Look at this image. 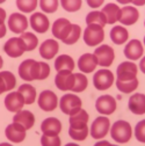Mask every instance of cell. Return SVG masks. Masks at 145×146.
Listing matches in <instances>:
<instances>
[{"label": "cell", "mask_w": 145, "mask_h": 146, "mask_svg": "<svg viewBox=\"0 0 145 146\" xmlns=\"http://www.w3.org/2000/svg\"><path fill=\"white\" fill-rule=\"evenodd\" d=\"M110 136L116 143H120V144L128 143L132 136L131 125L123 119L116 121L110 129Z\"/></svg>", "instance_id": "1"}, {"label": "cell", "mask_w": 145, "mask_h": 146, "mask_svg": "<svg viewBox=\"0 0 145 146\" xmlns=\"http://www.w3.org/2000/svg\"><path fill=\"white\" fill-rule=\"evenodd\" d=\"M19 76L25 81L39 80L40 76V62L35 59H26L19 66Z\"/></svg>", "instance_id": "2"}, {"label": "cell", "mask_w": 145, "mask_h": 146, "mask_svg": "<svg viewBox=\"0 0 145 146\" xmlns=\"http://www.w3.org/2000/svg\"><path fill=\"white\" fill-rule=\"evenodd\" d=\"M81 106H82L81 99L78 95L71 94V93L63 95L61 101H59L61 110L64 114L69 115V116H72V115H74L76 113H78L81 109Z\"/></svg>", "instance_id": "3"}, {"label": "cell", "mask_w": 145, "mask_h": 146, "mask_svg": "<svg viewBox=\"0 0 145 146\" xmlns=\"http://www.w3.org/2000/svg\"><path fill=\"white\" fill-rule=\"evenodd\" d=\"M104 38L103 28L98 25H87L84 31V41L88 46H95Z\"/></svg>", "instance_id": "4"}, {"label": "cell", "mask_w": 145, "mask_h": 146, "mask_svg": "<svg viewBox=\"0 0 145 146\" xmlns=\"http://www.w3.org/2000/svg\"><path fill=\"white\" fill-rule=\"evenodd\" d=\"M114 79L115 78L112 71L107 68L99 70L93 77V85L98 90H106L112 87V85L114 84Z\"/></svg>", "instance_id": "5"}, {"label": "cell", "mask_w": 145, "mask_h": 146, "mask_svg": "<svg viewBox=\"0 0 145 146\" xmlns=\"http://www.w3.org/2000/svg\"><path fill=\"white\" fill-rule=\"evenodd\" d=\"M110 129V121L104 116H100L94 119L90 125V136L94 139L104 138Z\"/></svg>", "instance_id": "6"}, {"label": "cell", "mask_w": 145, "mask_h": 146, "mask_svg": "<svg viewBox=\"0 0 145 146\" xmlns=\"http://www.w3.org/2000/svg\"><path fill=\"white\" fill-rule=\"evenodd\" d=\"M94 56L98 59V65H101L103 67H108L113 64L114 58H115V53H114V49L112 46L103 44V45H100L95 49Z\"/></svg>", "instance_id": "7"}, {"label": "cell", "mask_w": 145, "mask_h": 146, "mask_svg": "<svg viewBox=\"0 0 145 146\" xmlns=\"http://www.w3.org/2000/svg\"><path fill=\"white\" fill-rule=\"evenodd\" d=\"M4 51L11 58H17L26 52V44L20 37H12L5 43Z\"/></svg>", "instance_id": "8"}, {"label": "cell", "mask_w": 145, "mask_h": 146, "mask_svg": "<svg viewBox=\"0 0 145 146\" xmlns=\"http://www.w3.org/2000/svg\"><path fill=\"white\" fill-rule=\"evenodd\" d=\"M116 108V100L112 95H101L95 101V109L102 115H112Z\"/></svg>", "instance_id": "9"}, {"label": "cell", "mask_w": 145, "mask_h": 146, "mask_svg": "<svg viewBox=\"0 0 145 146\" xmlns=\"http://www.w3.org/2000/svg\"><path fill=\"white\" fill-rule=\"evenodd\" d=\"M117 80L129 81L137 78V66L132 62H123L117 67Z\"/></svg>", "instance_id": "10"}, {"label": "cell", "mask_w": 145, "mask_h": 146, "mask_svg": "<svg viewBox=\"0 0 145 146\" xmlns=\"http://www.w3.org/2000/svg\"><path fill=\"white\" fill-rule=\"evenodd\" d=\"M39 107L44 111H52L58 106V98L51 90H43L39 96Z\"/></svg>", "instance_id": "11"}, {"label": "cell", "mask_w": 145, "mask_h": 146, "mask_svg": "<svg viewBox=\"0 0 145 146\" xmlns=\"http://www.w3.org/2000/svg\"><path fill=\"white\" fill-rule=\"evenodd\" d=\"M27 130L25 127L19 124V123H11L9 125H7L6 130H5V135H6V138L8 140H11L12 143H21L25 140L26 136H27Z\"/></svg>", "instance_id": "12"}, {"label": "cell", "mask_w": 145, "mask_h": 146, "mask_svg": "<svg viewBox=\"0 0 145 146\" xmlns=\"http://www.w3.org/2000/svg\"><path fill=\"white\" fill-rule=\"evenodd\" d=\"M55 84L58 89L63 90V92H67L71 90L74 84V73H72L71 71H58L55 78Z\"/></svg>", "instance_id": "13"}, {"label": "cell", "mask_w": 145, "mask_h": 146, "mask_svg": "<svg viewBox=\"0 0 145 146\" xmlns=\"http://www.w3.org/2000/svg\"><path fill=\"white\" fill-rule=\"evenodd\" d=\"M71 29H72V23L65 17H61V19H57L52 25V35L56 38L64 41L69 36Z\"/></svg>", "instance_id": "14"}, {"label": "cell", "mask_w": 145, "mask_h": 146, "mask_svg": "<svg viewBox=\"0 0 145 146\" xmlns=\"http://www.w3.org/2000/svg\"><path fill=\"white\" fill-rule=\"evenodd\" d=\"M41 130L44 136L56 137L62 131V123L56 117H48L41 124Z\"/></svg>", "instance_id": "15"}, {"label": "cell", "mask_w": 145, "mask_h": 146, "mask_svg": "<svg viewBox=\"0 0 145 146\" xmlns=\"http://www.w3.org/2000/svg\"><path fill=\"white\" fill-rule=\"evenodd\" d=\"M8 28L14 34H22L28 28V20L23 14L13 13L8 19Z\"/></svg>", "instance_id": "16"}, {"label": "cell", "mask_w": 145, "mask_h": 146, "mask_svg": "<svg viewBox=\"0 0 145 146\" xmlns=\"http://www.w3.org/2000/svg\"><path fill=\"white\" fill-rule=\"evenodd\" d=\"M25 106V99L19 92H11L5 98V107L8 111L17 113L22 110Z\"/></svg>", "instance_id": "17"}, {"label": "cell", "mask_w": 145, "mask_h": 146, "mask_svg": "<svg viewBox=\"0 0 145 146\" xmlns=\"http://www.w3.org/2000/svg\"><path fill=\"white\" fill-rule=\"evenodd\" d=\"M29 22H30L31 28L36 33H40V34H44L50 27L49 19L43 13H34L30 16Z\"/></svg>", "instance_id": "18"}, {"label": "cell", "mask_w": 145, "mask_h": 146, "mask_svg": "<svg viewBox=\"0 0 145 146\" xmlns=\"http://www.w3.org/2000/svg\"><path fill=\"white\" fill-rule=\"evenodd\" d=\"M98 66V59L94 53H84L78 59V67L82 73H90Z\"/></svg>", "instance_id": "19"}, {"label": "cell", "mask_w": 145, "mask_h": 146, "mask_svg": "<svg viewBox=\"0 0 145 146\" xmlns=\"http://www.w3.org/2000/svg\"><path fill=\"white\" fill-rule=\"evenodd\" d=\"M143 45L142 42L138 40H132L130 41L124 48V54L126 58H129L130 60H137L143 56Z\"/></svg>", "instance_id": "20"}, {"label": "cell", "mask_w": 145, "mask_h": 146, "mask_svg": "<svg viewBox=\"0 0 145 146\" xmlns=\"http://www.w3.org/2000/svg\"><path fill=\"white\" fill-rule=\"evenodd\" d=\"M139 13L137 8L132 6H124L121 8V19L120 22L124 26H132L138 21Z\"/></svg>", "instance_id": "21"}, {"label": "cell", "mask_w": 145, "mask_h": 146, "mask_svg": "<svg viewBox=\"0 0 145 146\" xmlns=\"http://www.w3.org/2000/svg\"><path fill=\"white\" fill-rule=\"evenodd\" d=\"M128 107L135 115H144L145 114V95L142 93L134 94L128 102Z\"/></svg>", "instance_id": "22"}, {"label": "cell", "mask_w": 145, "mask_h": 146, "mask_svg": "<svg viewBox=\"0 0 145 146\" xmlns=\"http://www.w3.org/2000/svg\"><path fill=\"white\" fill-rule=\"evenodd\" d=\"M101 12L103 13L106 17V23L108 25H114L116 21H120L121 19V8L116 4H107L101 9Z\"/></svg>", "instance_id": "23"}, {"label": "cell", "mask_w": 145, "mask_h": 146, "mask_svg": "<svg viewBox=\"0 0 145 146\" xmlns=\"http://www.w3.org/2000/svg\"><path fill=\"white\" fill-rule=\"evenodd\" d=\"M59 50V44L55 40H47L40 46V54L44 59H52Z\"/></svg>", "instance_id": "24"}, {"label": "cell", "mask_w": 145, "mask_h": 146, "mask_svg": "<svg viewBox=\"0 0 145 146\" xmlns=\"http://www.w3.org/2000/svg\"><path fill=\"white\" fill-rule=\"evenodd\" d=\"M13 122L21 124L26 130H29L35 124V116L29 110H20V111L15 113V115L13 117Z\"/></svg>", "instance_id": "25"}, {"label": "cell", "mask_w": 145, "mask_h": 146, "mask_svg": "<svg viewBox=\"0 0 145 146\" xmlns=\"http://www.w3.org/2000/svg\"><path fill=\"white\" fill-rule=\"evenodd\" d=\"M88 119H89V116L87 111L84 110V109H80L78 113L70 116V119H69L70 127H72V129H84V127H87Z\"/></svg>", "instance_id": "26"}, {"label": "cell", "mask_w": 145, "mask_h": 146, "mask_svg": "<svg viewBox=\"0 0 145 146\" xmlns=\"http://www.w3.org/2000/svg\"><path fill=\"white\" fill-rule=\"evenodd\" d=\"M128 37H129L128 30L122 26H116L110 30V38L117 45L124 44L126 41H128Z\"/></svg>", "instance_id": "27"}, {"label": "cell", "mask_w": 145, "mask_h": 146, "mask_svg": "<svg viewBox=\"0 0 145 146\" xmlns=\"http://www.w3.org/2000/svg\"><path fill=\"white\" fill-rule=\"evenodd\" d=\"M55 68L56 71H73L74 68V60L69 54H61L55 60Z\"/></svg>", "instance_id": "28"}, {"label": "cell", "mask_w": 145, "mask_h": 146, "mask_svg": "<svg viewBox=\"0 0 145 146\" xmlns=\"http://www.w3.org/2000/svg\"><path fill=\"white\" fill-rule=\"evenodd\" d=\"M17 92L23 96L25 104H31V103L35 102V100H36V89L30 84L21 85L19 87V89H17Z\"/></svg>", "instance_id": "29"}, {"label": "cell", "mask_w": 145, "mask_h": 146, "mask_svg": "<svg viewBox=\"0 0 145 146\" xmlns=\"http://www.w3.org/2000/svg\"><path fill=\"white\" fill-rule=\"evenodd\" d=\"M86 23L87 25H98L103 28L106 26V17L101 11H93L87 14Z\"/></svg>", "instance_id": "30"}, {"label": "cell", "mask_w": 145, "mask_h": 146, "mask_svg": "<svg viewBox=\"0 0 145 146\" xmlns=\"http://www.w3.org/2000/svg\"><path fill=\"white\" fill-rule=\"evenodd\" d=\"M116 87L120 92H122L124 94L131 93L134 90H136L138 87V79L135 78V79L129 80V81H120L116 79Z\"/></svg>", "instance_id": "31"}, {"label": "cell", "mask_w": 145, "mask_h": 146, "mask_svg": "<svg viewBox=\"0 0 145 146\" xmlns=\"http://www.w3.org/2000/svg\"><path fill=\"white\" fill-rule=\"evenodd\" d=\"M87 84H88V80L84 73H74V84L71 92H74V93L84 92L87 88Z\"/></svg>", "instance_id": "32"}, {"label": "cell", "mask_w": 145, "mask_h": 146, "mask_svg": "<svg viewBox=\"0 0 145 146\" xmlns=\"http://www.w3.org/2000/svg\"><path fill=\"white\" fill-rule=\"evenodd\" d=\"M20 38L26 44V51H33L34 49H36V46L39 45V40L33 33H26L25 31V33L21 34Z\"/></svg>", "instance_id": "33"}, {"label": "cell", "mask_w": 145, "mask_h": 146, "mask_svg": "<svg viewBox=\"0 0 145 146\" xmlns=\"http://www.w3.org/2000/svg\"><path fill=\"white\" fill-rule=\"evenodd\" d=\"M80 34H81V28H80V26H78V25H72V29H71L69 36H67V37H66L63 42H64L66 45L74 44V43L78 42V40H79V37H80Z\"/></svg>", "instance_id": "34"}, {"label": "cell", "mask_w": 145, "mask_h": 146, "mask_svg": "<svg viewBox=\"0 0 145 146\" xmlns=\"http://www.w3.org/2000/svg\"><path fill=\"white\" fill-rule=\"evenodd\" d=\"M16 7L23 13H30L37 7V0H16Z\"/></svg>", "instance_id": "35"}, {"label": "cell", "mask_w": 145, "mask_h": 146, "mask_svg": "<svg viewBox=\"0 0 145 146\" xmlns=\"http://www.w3.org/2000/svg\"><path fill=\"white\" fill-rule=\"evenodd\" d=\"M0 77L4 79V82L6 85V92H9V90H12L15 87L16 79H15V76L13 74L12 72H9V71H1V72H0Z\"/></svg>", "instance_id": "36"}, {"label": "cell", "mask_w": 145, "mask_h": 146, "mask_svg": "<svg viewBox=\"0 0 145 146\" xmlns=\"http://www.w3.org/2000/svg\"><path fill=\"white\" fill-rule=\"evenodd\" d=\"M40 7L44 13H55L58 8V0H40Z\"/></svg>", "instance_id": "37"}, {"label": "cell", "mask_w": 145, "mask_h": 146, "mask_svg": "<svg viewBox=\"0 0 145 146\" xmlns=\"http://www.w3.org/2000/svg\"><path fill=\"white\" fill-rule=\"evenodd\" d=\"M69 135L72 139H74V140H78V141L85 140L88 136V126L84 127V129H72V127H70Z\"/></svg>", "instance_id": "38"}, {"label": "cell", "mask_w": 145, "mask_h": 146, "mask_svg": "<svg viewBox=\"0 0 145 146\" xmlns=\"http://www.w3.org/2000/svg\"><path fill=\"white\" fill-rule=\"evenodd\" d=\"M62 7L66 12H77L81 7V0H61Z\"/></svg>", "instance_id": "39"}, {"label": "cell", "mask_w": 145, "mask_h": 146, "mask_svg": "<svg viewBox=\"0 0 145 146\" xmlns=\"http://www.w3.org/2000/svg\"><path fill=\"white\" fill-rule=\"evenodd\" d=\"M135 137L138 141L145 143V119L137 123L135 127Z\"/></svg>", "instance_id": "40"}, {"label": "cell", "mask_w": 145, "mask_h": 146, "mask_svg": "<svg viewBox=\"0 0 145 146\" xmlns=\"http://www.w3.org/2000/svg\"><path fill=\"white\" fill-rule=\"evenodd\" d=\"M62 141L58 136L56 137H48L42 135L41 137V145L42 146H61Z\"/></svg>", "instance_id": "41"}, {"label": "cell", "mask_w": 145, "mask_h": 146, "mask_svg": "<svg viewBox=\"0 0 145 146\" xmlns=\"http://www.w3.org/2000/svg\"><path fill=\"white\" fill-rule=\"evenodd\" d=\"M50 76V66L44 62H40V76L39 80H44Z\"/></svg>", "instance_id": "42"}, {"label": "cell", "mask_w": 145, "mask_h": 146, "mask_svg": "<svg viewBox=\"0 0 145 146\" xmlns=\"http://www.w3.org/2000/svg\"><path fill=\"white\" fill-rule=\"evenodd\" d=\"M104 0H87V5L90 8H98L103 4Z\"/></svg>", "instance_id": "43"}, {"label": "cell", "mask_w": 145, "mask_h": 146, "mask_svg": "<svg viewBox=\"0 0 145 146\" xmlns=\"http://www.w3.org/2000/svg\"><path fill=\"white\" fill-rule=\"evenodd\" d=\"M94 146H113V144H110L108 140H100V141H98Z\"/></svg>", "instance_id": "44"}, {"label": "cell", "mask_w": 145, "mask_h": 146, "mask_svg": "<svg viewBox=\"0 0 145 146\" xmlns=\"http://www.w3.org/2000/svg\"><path fill=\"white\" fill-rule=\"evenodd\" d=\"M5 19H6V12H5V9L0 8V25L4 23Z\"/></svg>", "instance_id": "45"}, {"label": "cell", "mask_w": 145, "mask_h": 146, "mask_svg": "<svg viewBox=\"0 0 145 146\" xmlns=\"http://www.w3.org/2000/svg\"><path fill=\"white\" fill-rule=\"evenodd\" d=\"M4 92H6V85L4 82V79L0 77V94H3Z\"/></svg>", "instance_id": "46"}, {"label": "cell", "mask_w": 145, "mask_h": 146, "mask_svg": "<svg viewBox=\"0 0 145 146\" xmlns=\"http://www.w3.org/2000/svg\"><path fill=\"white\" fill-rule=\"evenodd\" d=\"M5 35H6V26L5 23H3L0 25V38H3Z\"/></svg>", "instance_id": "47"}, {"label": "cell", "mask_w": 145, "mask_h": 146, "mask_svg": "<svg viewBox=\"0 0 145 146\" xmlns=\"http://www.w3.org/2000/svg\"><path fill=\"white\" fill-rule=\"evenodd\" d=\"M139 68H140V71L145 74V56H144V58H142L140 59V63H139Z\"/></svg>", "instance_id": "48"}, {"label": "cell", "mask_w": 145, "mask_h": 146, "mask_svg": "<svg viewBox=\"0 0 145 146\" xmlns=\"http://www.w3.org/2000/svg\"><path fill=\"white\" fill-rule=\"evenodd\" d=\"M135 6H143L145 4V0H132Z\"/></svg>", "instance_id": "49"}, {"label": "cell", "mask_w": 145, "mask_h": 146, "mask_svg": "<svg viewBox=\"0 0 145 146\" xmlns=\"http://www.w3.org/2000/svg\"><path fill=\"white\" fill-rule=\"evenodd\" d=\"M116 1L120 3V4H122V5H128V4L132 3V0H116Z\"/></svg>", "instance_id": "50"}, {"label": "cell", "mask_w": 145, "mask_h": 146, "mask_svg": "<svg viewBox=\"0 0 145 146\" xmlns=\"http://www.w3.org/2000/svg\"><path fill=\"white\" fill-rule=\"evenodd\" d=\"M0 146H13V145L9 144V143H1V144H0Z\"/></svg>", "instance_id": "51"}, {"label": "cell", "mask_w": 145, "mask_h": 146, "mask_svg": "<svg viewBox=\"0 0 145 146\" xmlns=\"http://www.w3.org/2000/svg\"><path fill=\"white\" fill-rule=\"evenodd\" d=\"M3 65H4V59L1 58V56H0V70H1V67H3Z\"/></svg>", "instance_id": "52"}, {"label": "cell", "mask_w": 145, "mask_h": 146, "mask_svg": "<svg viewBox=\"0 0 145 146\" xmlns=\"http://www.w3.org/2000/svg\"><path fill=\"white\" fill-rule=\"evenodd\" d=\"M65 146H79V145H77V144H74V143H69V144H66Z\"/></svg>", "instance_id": "53"}, {"label": "cell", "mask_w": 145, "mask_h": 146, "mask_svg": "<svg viewBox=\"0 0 145 146\" xmlns=\"http://www.w3.org/2000/svg\"><path fill=\"white\" fill-rule=\"evenodd\" d=\"M6 0H0V4H3V3H5Z\"/></svg>", "instance_id": "54"}, {"label": "cell", "mask_w": 145, "mask_h": 146, "mask_svg": "<svg viewBox=\"0 0 145 146\" xmlns=\"http://www.w3.org/2000/svg\"><path fill=\"white\" fill-rule=\"evenodd\" d=\"M144 45H145V36H144Z\"/></svg>", "instance_id": "55"}, {"label": "cell", "mask_w": 145, "mask_h": 146, "mask_svg": "<svg viewBox=\"0 0 145 146\" xmlns=\"http://www.w3.org/2000/svg\"><path fill=\"white\" fill-rule=\"evenodd\" d=\"M113 146H118V145H113Z\"/></svg>", "instance_id": "56"}, {"label": "cell", "mask_w": 145, "mask_h": 146, "mask_svg": "<svg viewBox=\"0 0 145 146\" xmlns=\"http://www.w3.org/2000/svg\"><path fill=\"white\" fill-rule=\"evenodd\" d=\"M144 26H145V21H144Z\"/></svg>", "instance_id": "57"}]
</instances>
